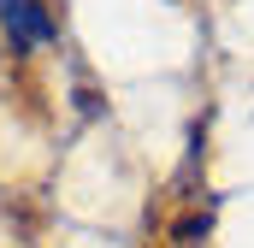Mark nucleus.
<instances>
[{
  "label": "nucleus",
  "instance_id": "nucleus-1",
  "mask_svg": "<svg viewBox=\"0 0 254 248\" xmlns=\"http://www.w3.org/2000/svg\"><path fill=\"white\" fill-rule=\"evenodd\" d=\"M0 36L12 54H42V48H60V18L48 0H0Z\"/></svg>",
  "mask_w": 254,
  "mask_h": 248
}]
</instances>
